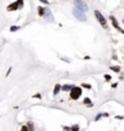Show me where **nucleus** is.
Masks as SVG:
<instances>
[{"label":"nucleus","instance_id":"17","mask_svg":"<svg viewBox=\"0 0 124 131\" xmlns=\"http://www.w3.org/2000/svg\"><path fill=\"white\" fill-rule=\"evenodd\" d=\"M72 130H79V126H78V125H74V126L72 127Z\"/></svg>","mask_w":124,"mask_h":131},{"label":"nucleus","instance_id":"4","mask_svg":"<svg viewBox=\"0 0 124 131\" xmlns=\"http://www.w3.org/2000/svg\"><path fill=\"white\" fill-rule=\"evenodd\" d=\"M95 17L97 18V21L100 22V24L104 28H107V21H106V18L102 16V14H101L100 11H97V10L95 11Z\"/></svg>","mask_w":124,"mask_h":131},{"label":"nucleus","instance_id":"10","mask_svg":"<svg viewBox=\"0 0 124 131\" xmlns=\"http://www.w3.org/2000/svg\"><path fill=\"white\" fill-rule=\"evenodd\" d=\"M44 12H45V7H42V6H39V9H38L39 16H42V17H43V16H44Z\"/></svg>","mask_w":124,"mask_h":131},{"label":"nucleus","instance_id":"3","mask_svg":"<svg viewBox=\"0 0 124 131\" xmlns=\"http://www.w3.org/2000/svg\"><path fill=\"white\" fill-rule=\"evenodd\" d=\"M22 7H23V0H17L7 6V11H15V10L22 9Z\"/></svg>","mask_w":124,"mask_h":131},{"label":"nucleus","instance_id":"6","mask_svg":"<svg viewBox=\"0 0 124 131\" xmlns=\"http://www.w3.org/2000/svg\"><path fill=\"white\" fill-rule=\"evenodd\" d=\"M43 17H45L48 21H53V15H51V12H50V10L46 9V7H45V12H44Z\"/></svg>","mask_w":124,"mask_h":131},{"label":"nucleus","instance_id":"14","mask_svg":"<svg viewBox=\"0 0 124 131\" xmlns=\"http://www.w3.org/2000/svg\"><path fill=\"white\" fill-rule=\"evenodd\" d=\"M81 86H83V88H85V89H91V86L89 84H81Z\"/></svg>","mask_w":124,"mask_h":131},{"label":"nucleus","instance_id":"12","mask_svg":"<svg viewBox=\"0 0 124 131\" xmlns=\"http://www.w3.org/2000/svg\"><path fill=\"white\" fill-rule=\"evenodd\" d=\"M19 27L18 26H12L11 28H10V32H16V30H18Z\"/></svg>","mask_w":124,"mask_h":131},{"label":"nucleus","instance_id":"20","mask_svg":"<svg viewBox=\"0 0 124 131\" xmlns=\"http://www.w3.org/2000/svg\"><path fill=\"white\" fill-rule=\"evenodd\" d=\"M123 22H124V21H123Z\"/></svg>","mask_w":124,"mask_h":131},{"label":"nucleus","instance_id":"5","mask_svg":"<svg viewBox=\"0 0 124 131\" xmlns=\"http://www.w3.org/2000/svg\"><path fill=\"white\" fill-rule=\"evenodd\" d=\"M74 4H76V6L78 9L83 10V11H86V10H88V5H86L84 1H81V0H76Z\"/></svg>","mask_w":124,"mask_h":131},{"label":"nucleus","instance_id":"2","mask_svg":"<svg viewBox=\"0 0 124 131\" xmlns=\"http://www.w3.org/2000/svg\"><path fill=\"white\" fill-rule=\"evenodd\" d=\"M69 92H71L69 95H71L72 100H78V98L81 96V89L80 88H78V86H73Z\"/></svg>","mask_w":124,"mask_h":131},{"label":"nucleus","instance_id":"9","mask_svg":"<svg viewBox=\"0 0 124 131\" xmlns=\"http://www.w3.org/2000/svg\"><path fill=\"white\" fill-rule=\"evenodd\" d=\"M84 104L88 106V107H92V102H91L90 98H85V100H84Z\"/></svg>","mask_w":124,"mask_h":131},{"label":"nucleus","instance_id":"8","mask_svg":"<svg viewBox=\"0 0 124 131\" xmlns=\"http://www.w3.org/2000/svg\"><path fill=\"white\" fill-rule=\"evenodd\" d=\"M60 90H61V85H60V84H56V85H55V89H54V95L56 96V95L60 92Z\"/></svg>","mask_w":124,"mask_h":131},{"label":"nucleus","instance_id":"1","mask_svg":"<svg viewBox=\"0 0 124 131\" xmlns=\"http://www.w3.org/2000/svg\"><path fill=\"white\" fill-rule=\"evenodd\" d=\"M73 15H74V17L76 18H78L79 21H81V22H84L86 19V16H85V11H83V10L78 9V7H74L73 9Z\"/></svg>","mask_w":124,"mask_h":131},{"label":"nucleus","instance_id":"16","mask_svg":"<svg viewBox=\"0 0 124 131\" xmlns=\"http://www.w3.org/2000/svg\"><path fill=\"white\" fill-rule=\"evenodd\" d=\"M28 129L33 130V125H32V123H28Z\"/></svg>","mask_w":124,"mask_h":131},{"label":"nucleus","instance_id":"18","mask_svg":"<svg viewBox=\"0 0 124 131\" xmlns=\"http://www.w3.org/2000/svg\"><path fill=\"white\" fill-rule=\"evenodd\" d=\"M33 97H34V98H40L42 96H40V94H37V95H34Z\"/></svg>","mask_w":124,"mask_h":131},{"label":"nucleus","instance_id":"11","mask_svg":"<svg viewBox=\"0 0 124 131\" xmlns=\"http://www.w3.org/2000/svg\"><path fill=\"white\" fill-rule=\"evenodd\" d=\"M73 88L72 85H65V86H62L61 89L63 90V91H71V89Z\"/></svg>","mask_w":124,"mask_h":131},{"label":"nucleus","instance_id":"13","mask_svg":"<svg viewBox=\"0 0 124 131\" xmlns=\"http://www.w3.org/2000/svg\"><path fill=\"white\" fill-rule=\"evenodd\" d=\"M111 69L112 70H115V72H119V67H113V66H112V67H111Z\"/></svg>","mask_w":124,"mask_h":131},{"label":"nucleus","instance_id":"15","mask_svg":"<svg viewBox=\"0 0 124 131\" xmlns=\"http://www.w3.org/2000/svg\"><path fill=\"white\" fill-rule=\"evenodd\" d=\"M105 79H106V80H107V81H110V80H111V75H108V74H106V75H105Z\"/></svg>","mask_w":124,"mask_h":131},{"label":"nucleus","instance_id":"19","mask_svg":"<svg viewBox=\"0 0 124 131\" xmlns=\"http://www.w3.org/2000/svg\"><path fill=\"white\" fill-rule=\"evenodd\" d=\"M40 1H42V3H43V4H48V3H49L48 0H40Z\"/></svg>","mask_w":124,"mask_h":131},{"label":"nucleus","instance_id":"7","mask_svg":"<svg viewBox=\"0 0 124 131\" xmlns=\"http://www.w3.org/2000/svg\"><path fill=\"white\" fill-rule=\"evenodd\" d=\"M111 21H112V23H113V27H115L116 29H118L119 32H122V29L119 28V26H118V22H117V19H116V17H113V16H111Z\"/></svg>","mask_w":124,"mask_h":131}]
</instances>
